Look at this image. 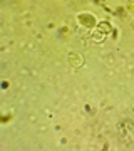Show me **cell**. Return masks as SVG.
I'll list each match as a JSON object with an SVG mask.
<instances>
[{
    "label": "cell",
    "instance_id": "6da1fadb",
    "mask_svg": "<svg viewBox=\"0 0 134 151\" xmlns=\"http://www.w3.org/2000/svg\"><path fill=\"white\" fill-rule=\"evenodd\" d=\"M80 22H82V24H86V25H92V24H94L92 17H87V15H82V17H80Z\"/></svg>",
    "mask_w": 134,
    "mask_h": 151
},
{
    "label": "cell",
    "instance_id": "7a4b0ae2",
    "mask_svg": "<svg viewBox=\"0 0 134 151\" xmlns=\"http://www.w3.org/2000/svg\"><path fill=\"white\" fill-rule=\"evenodd\" d=\"M101 30H102V32L109 30V24H101Z\"/></svg>",
    "mask_w": 134,
    "mask_h": 151
}]
</instances>
